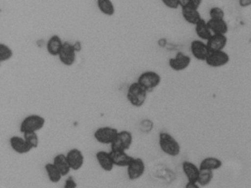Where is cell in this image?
Here are the masks:
<instances>
[{
	"mask_svg": "<svg viewBox=\"0 0 251 188\" xmlns=\"http://www.w3.org/2000/svg\"><path fill=\"white\" fill-rule=\"evenodd\" d=\"M181 8V15L185 22L189 24L195 26L202 18L198 8L192 7L190 4H186L180 7Z\"/></svg>",
	"mask_w": 251,
	"mask_h": 188,
	"instance_id": "obj_13",
	"label": "cell"
},
{
	"mask_svg": "<svg viewBox=\"0 0 251 188\" xmlns=\"http://www.w3.org/2000/svg\"><path fill=\"white\" fill-rule=\"evenodd\" d=\"M182 170L188 182H197L200 174L199 167L197 164L190 161L183 162Z\"/></svg>",
	"mask_w": 251,
	"mask_h": 188,
	"instance_id": "obj_18",
	"label": "cell"
},
{
	"mask_svg": "<svg viewBox=\"0 0 251 188\" xmlns=\"http://www.w3.org/2000/svg\"><path fill=\"white\" fill-rule=\"evenodd\" d=\"M191 63H192V58L190 56L179 51L175 57L170 58L168 65L172 70L180 72L187 69L190 66Z\"/></svg>",
	"mask_w": 251,
	"mask_h": 188,
	"instance_id": "obj_9",
	"label": "cell"
},
{
	"mask_svg": "<svg viewBox=\"0 0 251 188\" xmlns=\"http://www.w3.org/2000/svg\"><path fill=\"white\" fill-rule=\"evenodd\" d=\"M190 51L194 58L200 61H205L210 52L206 43L199 39L194 40L191 42Z\"/></svg>",
	"mask_w": 251,
	"mask_h": 188,
	"instance_id": "obj_11",
	"label": "cell"
},
{
	"mask_svg": "<svg viewBox=\"0 0 251 188\" xmlns=\"http://www.w3.org/2000/svg\"><path fill=\"white\" fill-rule=\"evenodd\" d=\"M118 133V129L112 126H101L94 133V138L97 142L104 145H111Z\"/></svg>",
	"mask_w": 251,
	"mask_h": 188,
	"instance_id": "obj_6",
	"label": "cell"
},
{
	"mask_svg": "<svg viewBox=\"0 0 251 188\" xmlns=\"http://www.w3.org/2000/svg\"><path fill=\"white\" fill-rule=\"evenodd\" d=\"M54 165L58 169L60 173H61L63 176H67L71 171L70 164H69L68 161H67V157L65 154H58L54 157L53 159Z\"/></svg>",
	"mask_w": 251,
	"mask_h": 188,
	"instance_id": "obj_23",
	"label": "cell"
},
{
	"mask_svg": "<svg viewBox=\"0 0 251 188\" xmlns=\"http://www.w3.org/2000/svg\"><path fill=\"white\" fill-rule=\"evenodd\" d=\"M214 179V171L212 170H200L197 183L200 187H206L211 184Z\"/></svg>",
	"mask_w": 251,
	"mask_h": 188,
	"instance_id": "obj_26",
	"label": "cell"
},
{
	"mask_svg": "<svg viewBox=\"0 0 251 188\" xmlns=\"http://www.w3.org/2000/svg\"><path fill=\"white\" fill-rule=\"evenodd\" d=\"M207 24L212 35H225L228 32V25L225 19H209Z\"/></svg>",
	"mask_w": 251,
	"mask_h": 188,
	"instance_id": "obj_16",
	"label": "cell"
},
{
	"mask_svg": "<svg viewBox=\"0 0 251 188\" xmlns=\"http://www.w3.org/2000/svg\"><path fill=\"white\" fill-rule=\"evenodd\" d=\"M180 7L184 5V4H188V0H180Z\"/></svg>",
	"mask_w": 251,
	"mask_h": 188,
	"instance_id": "obj_36",
	"label": "cell"
},
{
	"mask_svg": "<svg viewBox=\"0 0 251 188\" xmlns=\"http://www.w3.org/2000/svg\"><path fill=\"white\" fill-rule=\"evenodd\" d=\"M133 142V136L130 131H118L115 139L111 144V150L127 151Z\"/></svg>",
	"mask_w": 251,
	"mask_h": 188,
	"instance_id": "obj_5",
	"label": "cell"
},
{
	"mask_svg": "<svg viewBox=\"0 0 251 188\" xmlns=\"http://www.w3.org/2000/svg\"><path fill=\"white\" fill-rule=\"evenodd\" d=\"M14 56L12 48L5 44L0 43V63L11 60Z\"/></svg>",
	"mask_w": 251,
	"mask_h": 188,
	"instance_id": "obj_27",
	"label": "cell"
},
{
	"mask_svg": "<svg viewBox=\"0 0 251 188\" xmlns=\"http://www.w3.org/2000/svg\"><path fill=\"white\" fill-rule=\"evenodd\" d=\"M136 82L140 84L148 92H151L159 86L161 82V76L154 70H146L139 75Z\"/></svg>",
	"mask_w": 251,
	"mask_h": 188,
	"instance_id": "obj_4",
	"label": "cell"
},
{
	"mask_svg": "<svg viewBox=\"0 0 251 188\" xmlns=\"http://www.w3.org/2000/svg\"><path fill=\"white\" fill-rule=\"evenodd\" d=\"M230 61V56L224 50L210 51L205 60V63L211 68H220L226 66Z\"/></svg>",
	"mask_w": 251,
	"mask_h": 188,
	"instance_id": "obj_8",
	"label": "cell"
},
{
	"mask_svg": "<svg viewBox=\"0 0 251 188\" xmlns=\"http://www.w3.org/2000/svg\"><path fill=\"white\" fill-rule=\"evenodd\" d=\"M195 30L198 39L205 41V42H206L208 38L212 35V33L207 24L206 21L204 20L203 19L195 25Z\"/></svg>",
	"mask_w": 251,
	"mask_h": 188,
	"instance_id": "obj_22",
	"label": "cell"
},
{
	"mask_svg": "<svg viewBox=\"0 0 251 188\" xmlns=\"http://www.w3.org/2000/svg\"><path fill=\"white\" fill-rule=\"evenodd\" d=\"M0 66H1V63H0Z\"/></svg>",
	"mask_w": 251,
	"mask_h": 188,
	"instance_id": "obj_37",
	"label": "cell"
},
{
	"mask_svg": "<svg viewBox=\"0 0 251 188\" xmlns=\"http://www.w3.org/2000/svg\"><path fill=\"white\" fill-rule=\"evenodd\" d=\"M73 47H74L76 52H78L82 48L81 43H80V41H77L75 44H73Z\"/></svg>",
	"mask_w": 251,
	"mask_h": 188,
	"instance_id": "obj_35",
	"label": "cell"
},
{
	"mask_svg": "<svg viewBox=\"0 0 251 188\" xmlns=\"http://www.w3.org/2000/svg\"><path fill=\"white\" fill-rule=\"evenodd\" d=\"M109 153L114 166H118V167H127L133 158L126 151L111 150Z\"/></svg>",
	"mask_w": 251,
	"mask_h": 188,
	"instance_id": "obj_17",
	"label": "cell"
},
{
	"mask_svg": "<svg viewBox=\"0 0 251 188\" xmlns=\"http://www.w3.org/2000/svg\"><path fill=\"white\" fill-rule=\"evenodd\" d=\"M202 1L203 0H188V4L195 8L199 9L200 6L202 4Z\"/></svg>",
	"mask_w": 251,
	"mask_h": 188,
	"instance_id": "obj_32",
	"label": "cell"
},
{
	"mask_svg": "<svg viewBox=\"0 0 251 188\" xmlns=\"http://www.w3.org/2000/svg\"><path fill=\"white\" fill-rule=\"evenodd\" d=\"M63 42L61 37L58 35H53L48 40L47 44V50L52 56H58L62 47Z\"/></svg>",
	"mask_w": 251,
	"mask_h": 188,
	"instance_id": "obj_21",
	"label": "cell"
},
{
	"mask_svg": "<svg viewBox=\"0 0 251 188\" xmlns=\"http://www.w3.org/2000/svg\"><path fill=\"white\" fill-rule=\"evenodd\" d=\"M158 144L161 151L170 157H177L181 151L178 141L168 132H161L159 134Z\"/></svg>",
	"mask_w": 251,
	"mask_h": 188,
	"instance_id": "obj_1",
	"label": "cell"
},
{
	"mask_svg": "<svg viewBox=\"0 0 251 188\" xmlns=\"http://www.w3.org/2000/svg\"><path fill=\"white\" fill-rule=\"evenodd\" d=\"M210 51H223L227 44V38L225 35H212L206 41Z\"/></svg>",
	"mask_w": 251,
	"mask_h": 188,
	"instance_id": "obj_15",
	"label": "cell"
},
{
	"mask_svg": "<svg viewBox=\"0 0 251 188\" xmlns=\"http://www.w3.org/2000/svg\"><path fill=\"white\" fill-rule=\"evenodd\" d=\"M77 185L75 181L74 180L73 177H70L67 181H66L65 185H64V188H76Z\"/></svg>",
	"mask_w": 251,
	"mask_h": 188,
	"instance_id": "obj_31",
	"label": "cell"
},
{
	"mask_svg": "<svg viewBox=\"0 0 251 188\" xmlns=\"http://www.w3.org/2000/svg\"><path fill=\"white\" fill-rule=\"evenodd\" d=\"M95 157H96V160L100 167L104 171L111 172L114 169V164L109 152H107L105 151H99L96 153Z\"/></svg>",
	"mask_w": 251,
	"mask_h": 188,
	"instance_id": "obj_19",
	"label": "cell"
},
{
	"mask_svg": "<svg viewBox=\"0 0 251 188\" xmlns=\"http://www.w3.org/2000/svg\"><path fill=\"white\" fill-rule=\"evenodd\" d=\"M97 5L100 13L105 16L111 17L115 14V6L111 0H97Z\"/></svg>",
	"mask_w": 251,
	"mask_h": 188,
	"instance_id": "obj_24",
	"label": "cell"
},
{
	"mask_svg": "<svg viewBox=\"0 0 251 188\" xmlns=\"http://www.w3.org/2000/svg\"><path fill=\"white\" fill-rule=\"evenodd\" d=\"M146 165L145 161L140 157H133L127 166V175L129 180L136 181L140 179L145 172Z\"/></svg>",
	"mask_w": 251,
	"mask_h": 188,
	"instance_id": "obj_7",
	"label": "cell"
},
{
	"mask_svg": "<svg viewBox=\"0 0 251 188\" xmlns=\"http://www.w3.org/2000/svg\"><path fill=\"white\" fill-rule=\"evenodd\" d=\"M58 57L61 63L64 66H73L75 63L76 57H77V52L75 50L73 44L68 41L64 42Z\"/></svg>",
	"mask_w": 251,
	"mask_h": 188,
	"instance_id": "obj_10",
	"label": "cell"
},
{
	"mask_svg": "<svg viewBox=\"0 0 251 188\" xmlns=\"http://www.w3.org/2000/svg\"><path fill=\"white\" fill-rule=\"evenodd\" d=\"M209 16V19H224L225 11L221 7L215 6L210 9Z\"/></svg>",
	"mask_w": 251,
	"mask_h": 188,
	"instance_id": "obj_29",
	"label": "cell"
},
{
	"mask_svg": "<svg viewBox=\"0 0 251 188\" xmlns=\"http://www.w3.org/2000/svg\"><path fill=\"white\" fill-rule=\"evenodd\" d=\"M239 4L241 7H248L251 6V0H239Z\"/></svg>",
	"mask_w": 251,
	"mask_h": 188,
	"instance_id": "obj_33",
	"label": "cell"
},
{
	"mask_svg": "<svg viewBox=\"0 0 251 188\" xmlns=\"http://www.w3.org/2000/svg\"><path fill=\"white\" fill-rule=\"evenodd\" d=\"M185 188H201V187L198 185L197 182H188L186 185H185Z\"/></svg>",
	"mask_w": 251,
	"mask_h": 188,
	"instance_id": "obj_34",
	"label": "cell"
},
{
	"mask_svg": "<svg viewBox=\"0 0 251 188\" xmlns=\"http://www.w3.org/2000/svg\"><path fill=\"white\" fill-rule=\"evenodd\" d=\"M66 157L71 170H80L84 164V156L78 148H72L67 152Z\"/></svg>",
	"mask_w": 251,
	"mask_h": 188,
	"instance_id": "obj_12",
	"label": "cell"
},
{
	"mask_svg": "<svg viewBox=\"0 0 251 188\" xmlns=\"http://www.w3.org/2000/svg\"><path fill=\"white\" fill-rule=\"evenodd\" d=\"M11 148L17 154H25L30 152L33 148L27 143L24 138L20 136H13L9 140Z\"/></svg>",
	"mask_w": 251,
	"mask_h": 188,
	"instance_id": "obj_14",
	"label": "cell"
},
{
	"mask_svg": "<svg viewBox=\"0 0 251 188\" xmlns=\"http://www.w3.org/2000/svg\"><path fill=\"white\" fill-rule=\"evenodd\" d=\"M23 138L32 148H36L39 146V138L36 132H25L23 134Z\"/></svg>",
	"mask_w": 251,
	"mask_h": 188,
	"instance_id": "obj_28",
	"label": "cell"
},
{
	"mask_svg": "<svg viewBox=\"0 0 251 188\" xmlns=\"http://www.w3.org/2000/svg\"><path fill=\"white\" fill-rule=\"evenodd\" d=\"M223 167V161L215 157H207L202 159L200 163V170H219Z\"/></svg>",
	"mask_w": 251,
	"mask_h": 188,
	"instance_id": "obj_20",
	"label": "cell"
},
{
	"mask_svg": "<svg viewBox=\"0 0 251 188\" xmlns=\"http://www.w3.org/2000/svg\"><path fill=\"white\" fill-rule=\"evenodd\" d=\"M148 92L137 82H133L127 88V101L134 107H141L146 102Z\"/></svg>",
	"mask_w": 251,
	"mask_h": 188,
	"instance_id": "obj_2",
	"label": "cell"
},
{
	"mask_svg": "<svg viewBox=\"0 0 251 188\" xmlns=\"http://www.w3.org/2000/svg\"><path fill=\"white\" fill-rule=\"evenodd\" d=\"M45 170L50 181L52 183H58L61 180L62 175L60 173L58 169L54 165L53 163H47L45 166Z\"/></svg>",
	"mask_w": 251,
	"mask_h": 188,
	"instance_id": "obj_25",
	"label": "cell"
},
{
	"mask_svg": "<svg viewBox=\"0 0 251 188\" xmlns=\"http://www.w3.org/2000/svg\"><path fill=\"white\" fill-rule=\"evenodd\" d=\"M46 120L40 115L32 114L25 118L20 124V132L24 134L25 132H37L43 129Z\"/></svg>",
	"mask_w": 251,
	"mask_h": 188,
	"instance_id": "obj_3",
	"label": "cell"
},
{
	"mask_svg": "<svg viewBox=\"0 0 251 188\" xmlns=\"http://www.w3.org/2000/svg\"><path fill=\"white\" fill-rule=\"evenodd\" d=\"M163 4L169 9L176 10L180 7V0H161Z\"/></svg>",
	"mask_w": 251,
	"mask_h": 188,
	"instance_id": "obj_30",
	"label": "cell"
}]
</instances>
